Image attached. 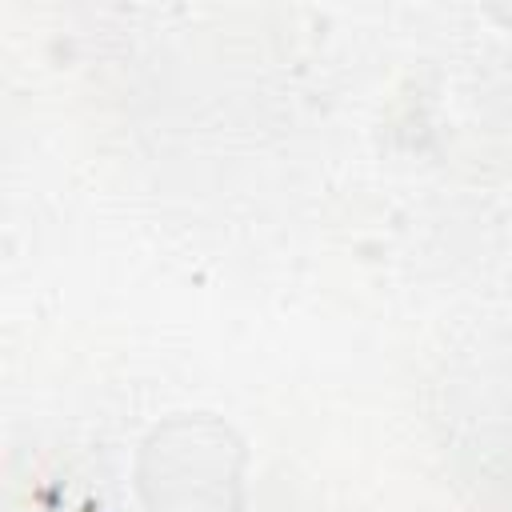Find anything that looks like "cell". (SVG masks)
<instances>
[{
  "instance_id": "cell-1",
  "label": "cell",
  "mask_w": 512,
  "mask_h": 512,
  "mask_svg": "<svg viewBox=\"0 0 512 512\" xmlns=\"http://www.w3.org/2000/svg\"><path fill=\"white\" fill-rule=\"evenodd\" d=\"M248 448L212 412L160 420L140 444L136 492L144 512H244Z\"/></svg>"
}]
</instances>
